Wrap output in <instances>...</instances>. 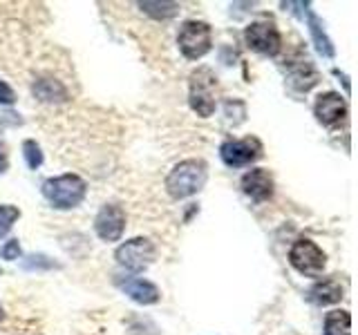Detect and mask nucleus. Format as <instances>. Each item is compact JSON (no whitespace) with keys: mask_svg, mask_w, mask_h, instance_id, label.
Masks as SVG:
<instances>
[{"mask_svg":"<svg viewBox=\"0 0 358 335\" xmlns=\"http://www.w3.org/2000/svg\"><path fill=\"white\" fill-rule=\"evenodd\" d=\"M208 179V168L201 159H186L173 165L166 177V193L173 199H188L204 188Z\"/></svg>","mask_w":358,"mask_h":335,"instance_id":"nucleus-1","label":"nucleus"},{"mask_svg":"<svg viewBox=\"0 0 358 335\" xmlns=\"http://www.w3.org/2000/svg\"><path fill=\"white\" fill-rule=\"evenodd\" d=\"M188 103L197 117L208 119L217 107V76L208 67H197L188 78Z\"/></svg>","mask_w":358,"mask_h":335,"instance_id":"nucleus-2","label":"nucleus"},{"mask_svg":"<svg viewBox=\"0 0 358 335\" xmlns=\"http://www.w3.org/2000/svg\"><path fill=\"white\" fill-rule=\"evenodd\" d=\"M87 195V184L78 174L52 177L43 184V197L59 210H72L81 206Z\"/></svg>","mask_w":358,"mask_h":335,"instance_id":"nucleus-3","label":"nucleus"},{"mask_svg":"<svg viewBox=\"0 0 358 335\" xmlns=\"http://www.w3.org/2000/svg\"><path fill=\"white\" fill-rule=\"evenodd\" d=\"M179 52L188 61H199L210 52L213 47V29L204 20H186L182 22L177 34Z\"/></svg>","mask_w":358,"mask_h":335,"instance_id":"nucleus-4","label":"nucleus"},{"mask_svg":"<svg viewBox=\"0 0 358 335\" xmlns=\"http://www.w3.org/2000/svg\"><path fill=\"white\" fill-rule=\"evenodd\" d=\"M289 264L305 277H320L324 266H327V255L322 248L307 237L298 239L289 251Z\"/></svg>","mask_w":358,"mask_h":335,"instance_id":"nucleus-5","label":"nucleus"},{"mask_svg":"<svg viewBox=\"0 0 358 335\" xmlns=\"http://www.w3.org/2000/svg\"><path fill=\"white\" fill-rule=\"evenodd\" d=\"M157 257L155 244L148 237H134L121 244L115 251V260L121 268H126L130 273H141L145 271Z\"/></svg>","mask_w":358,"mask_h":335,"instance_id":"nucleus-6","label":"nucleus"},{"mask_svg":"<svg viewBox=\"0 0 358 335\" xmlns=\"http://www.w3.org/2000/svg\"><path fill=\"white\" fill-rule=\"evenodd\" d=\"M246 45L262 56H275L282 50V34L273 20H255L244 29Z\"/></svg>","mask_w":358,"mask_h":335,"instance_id":"nucleus-7","label":"nucleus"},{"mask_svg":"<svg viewBox=\"0 0 358 335\" xmlns=\"http://www.w3.org/2000/svg\"><path fill=\"white\" fill-rule=\"evenodd\" d=\"M220 156L229 168L251 165L253 161H257L262 156V143H260V139H255V137L233 139V141L222 143Z\"/></svg>","mask_w":358,"mask_h":335,"instance_id":"nucleus-8","label":"nucleus"},{"mask_svg":"<svg viewBox=\"0 0 358 335\" xmlns=\"http://www.w3.org/2000/svg\"><path fill=\"white\" fill-rule=\"evenodd\" d=\"M94 230L103 241H119L126 230V212L117 204H106L94 219Z\"/></svg>","mask_w":358,"mask_h":335,"instance_id":"nucleus-9","label":"nucleus"},{"mask_svg":"<svg viewBox=\"0 0 358 335\" xmlns=\"http://www.w3.org/2000/svg\"><path fill=\"white\" fill-rule=\"evenodd\" d=\"M313 114L324 128H338L347 121V103L338 92H324L313 103Z\"/></svg>","mask_w":358,"mask_h":335,"instance_id":"nucleus-10","label":"nucleus"},{"mask_svg":"<svg viewBox=\"0 0 358 335\" xmlns=\"http://www.w3.org/2000/svg\"><path fill=\"white\" fill-rule=\"evenodd\" d=\"M242 193L257 201V204H262V201H268L273 197V177L268 170H264V168H253V170H249L244 177H242Z\"/></svg>","mask_w":358,"mask_h":335,"instance_id":"nucleus-11","label":"nucleus"},{"mask_svg":"<svg viewBox=\"0 0 358 335\" xmlns=\"http://www.w3.org/2000/svg\"><path fill=\"white\" fill-rule=\"evenodd\" d=\"M119 288L126 293L132 302H137V304H143V306H150V304H157L162 297L159 288H157L152 282L143 277H128L119 282Z\"/></svg>","mask_w":358,"mask_h":335,"instance_id":"nucleus-12","label":"nucleus"},{"mask_svg":"<svg viewBox=\"0 0 358 335\" xmlns=\"http://www.w3.org/2000/svg\"><path fill=\"white\" fill-rule=\"evenodd\" d=\"M31 94L36 96L41 103H65L70 94H67V89L61 81H56V78H36L31 85Z\"/></svg>","mask_w":358,"mask_h":335,"instance_id":"nucleus-13","label":"nucleus"},{"mask_svg":"<svg viewBox=\"0 0 358 335\" xmlns=\"http://www.w3.org/2000/svg\"><path fill=\"white\" fill-rule=\"evenodd\" d=\"M309 299L313 304H320V306H329V304H338L343 299V286L338 279L327 277V279H320L311 286L309 290Z\"/></svg>","mask_w":358,"mask_h":335,"instance_id":"nucleus-14","label":"nucleus"},{"mask_svg":"<svg viewBox=\"0 0 358 335\" xmlns=\"http://www.w3.org/2000/svg\"><path fill=\"white\" fill-rule=\"evenodd\" d=\"M289 83L298 92H307V89H311L318 83V72L313 70V65L307 59L298 63H289Z\"/></svg>","mask_w":358,"mask_h":335,"instance_id":"nucleus-15","label":"nucleus"},{"mask_svg":"<svg viewBox=\"0 0 358 335\" xmlns=\"http://www.w3.org/2000/svg\"><path fill=\"white\" fill-rule=\"evenodd\" d=\"M324 335H352L350 311H331L324 318Z\"/></svg>","mask_w":358,"mask_h":335,"instance_id":"nucleus-16","label":"nucleus"},{"mask_svg":"<svg viewBox=\"0 0 358 335\" xmlns=\"http://www.w3.org/2000/svg\"><path fill=\"white\" fill-rule=\"evenodd\" d=\"M307 20H309V31H311V38H313V45H316V50H318L322 56H327V59H331V56H334V45H331V40H329L327 34H324L320 18H318L316 14H313V11H309V14H307Z\"/></svg>","mask_w":358,"mask_h":335,"instance_id":"nucleus-17","label":"nucleus"},{"mask_svg":"<svg viewBox=\"0 0 358 335\" xmlns=\"http://www.w3.org/2000/svg\"><path fill=\"white\" fill-rule=\"evenodd\" d=\"M143 14H148L157 20H166V18H173L177 14L179 5L177 3H139Z\"/></svg>","mask_w":358,"mask_h":335,"instance_id":"nucleus-18","label":"nucleus"},{"mask_svg":"<svg viewBox=\"0 0 358 335\" xmlns=\"http://www.w3.org/2000/svg\"><path fill=\"white\" fill-rule=\"evenodd\" d=\"M18 219H20V210L16 206H9V204L0 206V237H7Z\"/></svg>","mask_w":358,"mask_h":335,"instance_id":"nucleus-19","label":"nucleus"},{"mask_svg":"<svg viewBox=\"0 0 358 335\" xmlns=\"http://www.w3.org/2000/svg\"><path fill=\"white\" fill-rule=\"evenodd\" d=\"M22 156H25V163H27V168H31V170H36V168L43 165V152L36 141L27 139L22 143Z\"/></svg>","mask_w":358,"mask_h":335,"instance_id":"nucleus-20","label":"nucleus"},{"mask_svg":"<svg viewBox=\"0 0 358 335\" xmlns=\"http://www.w3.org/2000/svg\"><path fill=\"white\" fill-rule=\"evenodd\" d=\"M0 255H3V260H7V262L18 260V257H20V244H18V239H9L3 246V248H0Z\"/></svg>","mask_w":358,"mask_h":335,"instance_id":"nucleus-21","label":"nucleus"},{"mask_svg":"<svg viewBox=\"0 0 358 335\" xmlns=\"http://www.w3.org/2000/svg\"><path fill=\"white\" fill-rule=\"evenodd\" d=\"M11 103H16V92L11 89V85L0 81V105H11Z\"/></svg>","mask_w":358,"mask_h":335,"instance_id":"nucleus-22","label":"nucleus"},{"mask_svg":"<svg viewBox=\"0 0 358 335\" xmlns=\"http://www.w3.org/2000/svg\"><path fill=\"white\" fill-rule=\"evenodd\" d=\"M7 165H9V161H7V154L0 150V174L3 172H7Z\"/></svg>","mask_w":358,"mask_h":335,"instance_id":"nucleus-23","label":"nucleus"},{"mask_svg":"<svg viewBox=\"0 0 358 335\" xmlns=\"http://www.w3.org/2000/svg\"><path fill=\"white\" fill-rule=\"evenodd\" d=\"M3 318H5V311H3V304H0V322H3Z\"/></svg>","mask_w":358,"mask_h":335,"instance_id":"nucleus-24","label":"nucleus"}]
</instances>
